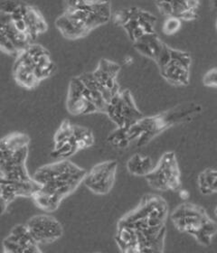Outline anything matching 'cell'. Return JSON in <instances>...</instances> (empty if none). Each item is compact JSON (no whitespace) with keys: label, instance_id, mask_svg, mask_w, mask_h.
Segmentation results:
<instances>
[{"label":"cell","instance_id":"6da1fadb","mask_svg":"<svg viewBox=\"0 0 217 253\" xmlns=\"http://www.w3.org/2000/svg\"><path fill=\"white\" fill-rule=\"evenodd\" d=\"M169 206L163 197L145 195L138 206L117 223V245L122 253H163Z\"/></svg>","mask_w":217,"mask_h":253},{"label":"cell","instance_id":"7a4b0ae2","mask_svg":"<svg viewBox=\"0 0 217 253\" xmlns=\"http://www.w3.org/2000/svg\"><path fill=\"white\" fill-rule=\"evenodd\" d=\"M87 171L67 159L43 166L33 174L41 188L32 197L35 205L45 212L56 211L65 197L84 182Z\"/></svg>","mask_w":217,"mask_h":253},{"label":"cell","instance_id":"3957f363","mask_svg":"<svg viewBox=\"0 0 217 253\" xmlns=\"http://www.w3.org/2000/svg\"><path fill=\"white\" fill-rule=\"evenodd\" d=\"M201 112V106L196 102L179 104L157 115L143 117L127 128L117 127L108 137L107 141L111 147L118 149L128 148L132 142H136L137 147H142L171 126L192 122Z\"/></svg>","mask_w":217,"mask_h":253},{"label":"cell","instance_id":"277c9868","mask_svg":"<svg viewBox=\"0 0 217 253\" xmlns=\"http://www.w3.org/2000/svg\"><path fill=\"white\" fill-rule=\"evenodd\" d=\"M111 17L110 1L71 0L65 2L64 12L55 20V27L64 38L77 40L106 25Z\"/></svg>","mask_w":217,"mask_h":253},{"label":"cell","instance_id":"5b68a950","mask_svg":"<svg viewBox=\"0 0 217 253\" xmlns=\"http://www.w3.org/2000/svg\"><path fill=\"white\" fill-rule=\"evenodd\" d=\"M30 137L25 133H11L0 142V179L29 181L27 169Z\"/></svg>","mask_w":217,"mask_h":253},{"label":"cell","instance_id":"8992f818","mask_svg":"<svg viewBox=\"0 0 217 253\" xmlns=\"http://www.w3.org/2000/svg\"><path fill=\"white\" fill-rule=\"evenodd\" d=\"M170 218L179 232L193 236L204 246H209L217 233V222L209 217L203 207L192 203L177 206Z\"/></svg>","mask_w":217,"mask_h":253},{"label":"cell","instance_id":"52a82bcc","mask_svg":"<svg viewBox=\"0 0 217 253\" xmlns=\"http://www.w3.org/2000/svg\"><path fill=\"white\" fill-rule=\"evenodd\" d=\"M108 102L95 85H86L79 76L70 81L66 109L74 116L106 112Z\"/></svg>","mask_w":217,"mask_h":253},{"label":"cell","instance_id":"ba28073f","mask_svg":"<svg viewBox=\"0 0 217 253\" xmlns=\"http://www.w3.org/2000/svg\"><path fill=\"white\" fill-rule=\"evenodd\" d=\"M191 63L190 53L170 47L167 43L156 62L161 76L174 86L189 84Z\"/></svg>","mask_w":217,"mask_h":253},{"label":"cell","instance_id":"9c48e42d","mask_svg":"<svg viewBox=\"0 0 217 253\" xmlns=\"http://www.w3.org/2000/svg\"><path fill=\"white\" fill-rule=\"evenodd\" d=\"M180 175L175 154L170 151L162 155L153 170L145 178L152 189L178 192L181 189Z\"/></svg>","mask_w":217,"mask_h":253},{"label":"cell","instance_id":"30bf717a","mask_svg":"<svg viewBox=\"0 0 217 253\" xmlns=\"http://www.w3.org/2000/svg\"><path fill=\"white\" fill-rule=\"evenodd\" d=\"M112 20L117 26H121L126 31L133 42L146 35L153 34L157 17L148 11L138 7L117 11L112 15Z\"/></svg>","mask_w":217,"mask_h":253},{"label":"cell","instance_id":"8fae6325","mask_svg":"<svg viewBox=\"0 0 217 253\" xmlns=\"http://www.w3.org/2000/svg\"><path fill=\"white\" fill-rule=\"evenodd\" d=\"M105 114L120 128L131 126L144 117L129 90H121L111 99Z\"/></svg>","mask_w":217,"mask_h":253},{"label":"cell","instance_id":"7c38bea8","mask_svg":"<svg viewBox=\"0 0 217 253\" xmlns=\"http://www.w3.org/2000/svg\"><path fill=\"white\" fill-rule=\"evenodd\" d=\"M15 62L31 69L40 82L51 77L57 70L49 51L40 44L32 43L16 56Z\"/></svg>","mask_w":217,"mask_h":253},{"label":"cell","instance_id":"4fadbf2b","mask_svg":"<svg viewBox=\"0 0 217 253\" xmlns=\"http://www.w3.org/2000/svg\"><path fill=\"white\" fill-rule=\"evenodd\" d=\"M117 169L118 163L114 160L97 164L87 173L83 183L95 195H107L116 181Z\"/></svg>","mask_w":217,"mask_h":253},{"label":"cell","instance_id":"5bb4252c","mask_svg":"<svg viewBox=\"0 0 217 253\" xmlns=\"http://www.w3.org/2000/svg\"><path fill=\"white\" fill-rule=\"evenodd\" d=\"M26 224L34 239L39 244L54 243L64 234V228L60 221L49 214L35 215Z\"/></svg>","mask_w":217,"mask_h":253},{"label":"cell","instance_id":"9a60e30c","mask_svg":"<svg viewBox=\"0 0 217 253\" xmlns=\"http://www.w3.org/2000/svg\"><path fill=\"white\" fill-rule=\"evenodd\" d=\"M120 72L121 66L107 59L100 60L97 68L92 72L97 86L108 103L121 91L117 81Z\"/></svg>","mask_w":217,"mask_h":253},{"label":"cell","instance_id":"2e32d148","mask_svg":"<svg viewBox=\"0 0 217 253\" xmlns=\"http://www.w3.org/2000/svg\"><path fill=\"white\" fill-rule=\"evenodd\" d=\"M4 253H41L39 243L34 239L27 224H17L3 240Z\"/></svg>","mask_w":217,"mask_h":253},{"label":"cell","instance_id":"e0dca14e","mask_svg":"<svg viewBox=\"0 0 217 253\" xmlns=\"http://www.w3.org/2000/svg\"><path fill=\"white\" fill-rule=\"evenodd\" d=\"M41 185L33 178L29 181H10L1 179L0 182V201L1 212H5V209L17 197L32 198Z\"/></svg>","mask_w":217,"mask_h":253},{"label":"cell","instance_id":"ac0fdd59","mask_svg":"<svg viewBox=\"0 0 217 253\" xmlns=\"http://www.w3.org/2000/svg\"><path fill=\"white\" fill-rule=\"evenodd\" d=\"M159 12L167 17H175L185 21L194 20L197 17L199 1L191 0H171V1H157Z\"/></svg>","mask_w":217,"mask_h":253},{"label":"cell","instance_id":"d6986e66","mask_svg":"<svg viewBox=\"0 0 217 253\" xmlns=\"http://www.w3.org/2000/svg\"><path fill=\"white\" fill-rule=\"evenodd\" d=\"M133 43H134L135 50L138 53H140L145 57L153 60L155 63L157 62L160 53L166 45V43L162 42V40L159 38L156 33L146 35L140 39H138L137 42Z\"/></svg>","mask_w":217,"mask_h":253},{"label":"cell","instance_id":"ffe728a7","mask_svg":"<svg viewBox=\"0 0 217 253\" xmlns=\"http://www.w3.org/2000/svg\"><path fill=\"white\" fill-rule=\"evenodd\" d=\"M24 19L27 23L29 35L33 41L37 39L39 35L47 31L48 27L42 13L33 5H24Z\"/></svg>","mask_w":217,"mask_h":253},{"label":"cell","instance_id":"44dd1931","mask_svg":"<svg viewBox=\"0 0 217 253\" xmlns=\"http://www.w3.org/2000/svg\"><path fill=\"white\" fill-rule=\"evenodd\" d=\"M155 168L153 160L148 156L135 154L128 160L127 169L130 174L135 176L146 177Z\"/></svg>","mask_w":217,"mask_h":253},{"label":"cell","instance_id":"7402d4cb","mask_svg":"<svg viewBox=\"0 0 217 253\" xmlns=\"http://www.w3.org/2000/svg\"><path fill=\"white\" fill-rule=\"evenodd\" d=\"M13 75L16 84L27 90H34L40 84L36 74L29 67L21 63H14Z\"/></svg>","mask_w":217,"mask_h":253},{"label":"cell","instance_id":"603a6c76","mask_svg":"<svg viewBox=\"0 0 217 253\" xmlns=\"http://www.w3.org/2000/svg\"><path fill=\"white\" fill-rule=\"evenodd\" d=\"M197 185L202 195H212L217 193V170L207 169L197 177Z\"/></svg>","mask_w":217,"mask_h":253},{"label":"cell","instance_id":"cb8c5ba5","mask_svg":"<svg viewBox=\"0 0 217 253\" xmlns=\"http://www.w3.org/2000/svg\"><path fill=\"white\" fill-rule=\"evenodd\" d=\"M73 130L80 150L90 148L94 145V136L89 128L78 125H73Z\"/></svg>","mask_w":217,"mask_h":253},{"label":"cell","instance_id":"d4e9b609","mask_svg":"<svg viewBox=\"0 0 217 253\" xmlns=\"http://www.w3.org/2000/svg\"><path fill=\"white\" fill-rule=\"evenodd\" d=\"M73 125L70 123L69 121L65 120L62 122V124L59 126L57 131L55 132V135L53 137L54 141V147L53 148H58L64 143L67 142L70 139V137L73 136Z\"/></svg>","mask_w":217,"mask_h":253},{"label":"cell","instance_id":"484cf974","mask_svg":"<svg viewBox=\"0 0 217 253\" xmlns=\"http://www.w3.org/2000/svg\"><path fill=\"white\" fill-rule=\"evenodd\" d=\"M182 26V21L178 18L175 17H167L163 24L162 30L164 32L165 35L172 36L175 33L179 31Z\"/></svg>","mask_w":217,"mask_h":253},{"label":"cell","instance_id":"4316f807","mask_svg":"<svg viewBox=\"0 0 217 253\" xmlns=\"http://www.w3.org/2000/svg\"><path fill=\"white\" fill-rule=\"evenodd\" d=\"M203 84L209 88L217 89V68L209 70L203 77Z\"/></svg>","mask_w":217,"mask_h":253},{"label":"cell","instance_id":"83f0119b","mask_svg":"<svg viewBox=\"0 0 217 253\" xmlns=\"http://www.w3.org/2000/svg\"><path fill=\"white\" fill-rule=\"evenodd\" d=\"M178 193H179L180 197H182L183 199H186V198L189 197V194H188L186 191H185V190L180 189L178 191Z\"/></svg>","mask_w":217,"mask_h":253},{"label":"cell","instance_id":"f1b7e54d","mask_svg":"<svg viewBox=\"0 0 217 253\" xmlns=\"http://www.w3.org/2000/svg\"><path fill=\"white\" fill-rule=\"evenodd\" d=\"M216 28H217V23H216Z\"/></svg>","mask_w":217,"mask_h":253},{"label":"cell","instance_id":"f546056e","mask_svg":"<svg viewBox=\"0 0 217 253\" xmlns=\"http://www.w3.org/2000/svg\"><path fill=\"white\" fill-rule=\"evenodd\" d=\"M216 214H217V209H216Z\"/></svg>","mask_w":217,"mask_h":253}]
</instances>
